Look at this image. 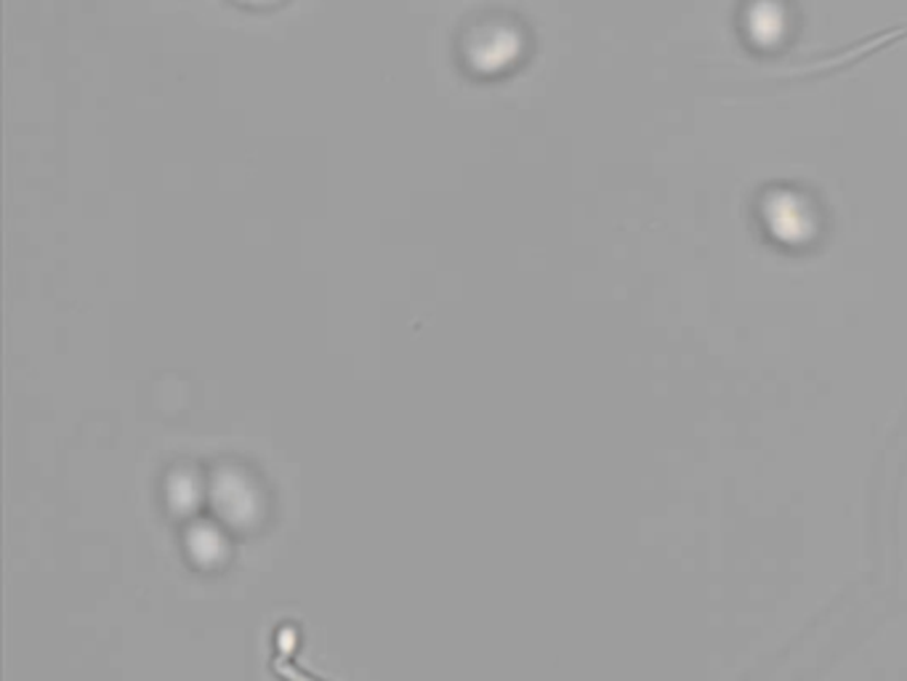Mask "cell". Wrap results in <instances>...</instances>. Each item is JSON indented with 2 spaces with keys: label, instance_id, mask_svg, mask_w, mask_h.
<instances>
[{
  "label": "cell",
  "instance_id": "cell-1",
  "mask_svg": "<svg viewBox=\"0 0 907 681\" xmlns=\"http://www.w3.org/2000/svg\"><path fill=\"white\" fill-rule=\"evenodd\" d=\"M232 3L245 5V9H275V5L285 3V0H232Z\"/></svg>",
  "mask_w": 907,
  "mask_h": 681
}]
</instances>
